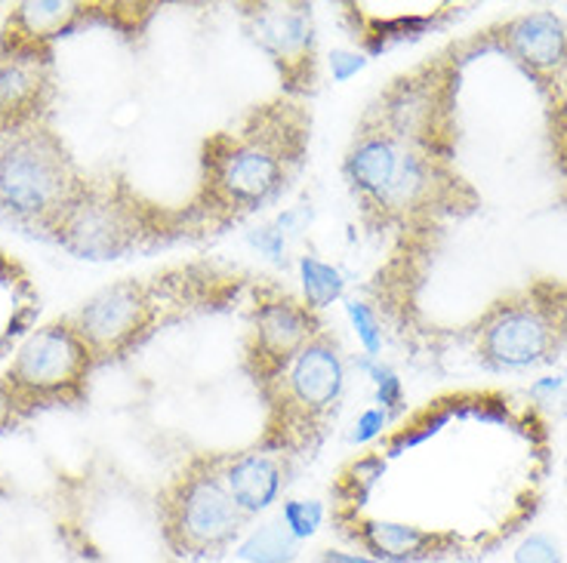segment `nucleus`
<instances>
[{"instance_id":"obj_1","label":"nucleus","mask_w":567,"mask_h":563,"mask_svg":"<svg viewBox=\"0 0 567 563\" xmlns=\"http://www.w3.org/2000/svg\"><path fill=\"white\" fill-rule=\"evenodd\" d=\"M309 139L306 102L284 93L254 105L235 127L213 133L200 152V183L185 207V226L228 228L271 207L299 176Z\"/></svg>"},{"instance_id":"obj_2","label":"nucleus","mask_w":567,"mask_h":563,"mask_svg":"<svg viewBox=\"0 0 567 563\" xmlns=\"http://www.w3.org/2000/svg\"><path fill=\"white\" fill-rule=\"evenodd\" d=\"M342 176L364 226L377 231L432 222L441 212L460 210L463 195L472 198L451 157L420 152L368 124L354 127Z\"/></svg>"},{"instance_id":"obj_3","label":"nucleus","mask_w":567,"mask_h":563,"mask_svg":"<svg viewBox=\"0 0 567 563\" xmlns=\"http://www.w3.org/2000/svg\"><path fill=\"white\" fill-rule=\"evenodd\" d=\"M259 395L269 404V423L256 447L281 456L312 450L324 437L327 425L337 416L346 395V361L340 342L324 330Z\"/></svg>"},{"instance_id":"obj_4","label":"nucleus","mask_w":567,"mask_h":563,"mask_svg":"<svg viewBox=\"0 0 567 563\" xmlns=\"http://www.w3.org/2000/svg\"><path fill=\"white\" fill-rule=\"evenodd\" d=\"M84 183V173L50 121L0 136L3 219L50 234Z\"/></svg>"},{"instance_id":"obj_5","label":"nucleus","mask_w":567,"mask_h":563,"mask_svg":"<svg viewBox=\"0 0 567 563\" xmlns=\"http://www.w3.org/2000/svg\"><path fill=\"white\" fill-rule=\"evenodd\" d=\"M157 521L176 557H216L250 523L228 493L219 456H198L157 496Z\"/></svg>"},{"instance_id":"obj_6","label":"nucleus","mask_w":567,"mask_h":563,"mask_svg":"<svg viewBox=\"0 0 567 563\" xmlns=\"http://www.w3.org/2000/svg\"><path fill=\"white\" fill-rule=\"evenodd\" d=\"M100 366L96 354L65 317L38 326L3 369L0 385L13 397L19 416L47 407H74L86 397L90 376Z\"/></svg>"},{"instance_id":"obj_7","label":"nucleus","mask_w":567,"mask_h":563,"mask_svg":"<svg viewBox=\"0 0 567 563\" xmlns=\"http://www.w3.org/2000/svg\"><path fill=\"white\" fill-rule=\"evenodd\" d=\"M155 234H161V212L112 179H86L50 231L62 250L93 262L121 259Z\"/></svg>"},{"instance_id":"obj_8","label":"nucleus","mask_w":567,"mask_h":563,"mask_svg":"<svg viewBox=\"0 0 567 563\" xmlns=\"http://www.w3.org/2000/svg\"><path fill=\"white\" fill-rule=\"evenodd\" d=\"M361 124L413 145L429 155L451 157L454 148V65L429 62L401 74L370 105Z\"/></svg>"},{"instance_id":"obj_9","label":"nucleus","mask_w":567,"mask_h":563,"mask_svg":"<svg viewBox=\"0 0 567 563\" xmlns=\"http://www.w3.org/2000/svg\"><path fill=\"white\" fill-rule=\"evenodd\" d=\"M567 345V309L555 296L527 293L499 302L475 330V348L487 366L525 369Z\"/></svg>"},{"instance_id":"obj_10","label":"nucleus","mask_w":567,"mask_h":563,"mask_svg":"<svg viewBox=\"0 0 567 563\" xmlns=\"http://www.w3.org/2000/svg\"><path fill=\"white\" fill-rule=\"evenodd\" d=\"M244 31L278 69L284 96L302 100L318 90V34L309 3H247Z\"/></svg>"},{"instance_id":"obj_11","label":"nucleus","mask_w":567,"mask_h":563,"mask_svg":"<svg viewBox=\"0 0 567 563\" xmlns=\"http://www.w3.org/2000/svg\"><path fill=\"white\" fill-rule=\"evenodd\" d=\"M71 330L84 338L96 361L133 352L152 333L157 321V302L152 290L136 278H124L96 290L69 314H62Z\"/></svg>"},{"instance_id":"obj_12","label":"nucleus","mask_w":567,"mask_h":563,"mask_svg":"<svg viewBox=\"0 0 567 563\" xmlns=\"http://www.w3.org/2000/svg\"><path fill=\"white\" fill-rule=\"evenodd\" d=\"M324 333L318 311L290 296L262 299L247 336V373L262 392L312 338Z\"/></svg>"},{"instance_id":"obj_13","label":"nucleus","mask_w":567,"mask_h":563,"mask_svg":"<svg viewBox=\"0 0 567 563\" xmlns=\"http://www.w3.org/2000/svg\"><path fill=\"white\" fill-rule=\"evenodd\" d=\"M56 96L53 46L0 41V136L47 124Z\"/></svg>"},{"instance_id":"obj_14","label":"nucleus","mask_w":567,"mask_h":563,"mask_svg":"<svg viewBox=\"0 0 567 563\" xmlns=\"http://www.w3.org/2000/svg\"><path fill=\"white\" fill-rule=\"evenodd\" d=\"M496 43L537 81L549 96L567 86V25L555 13L537 10L496 29Z\"/></svg>"},{"instance_id":"obj_15","label":"nucleus","mask_w":567,"mask_h":563,"mask_svg":"<svg viewBox=\"0 0 567 563\" xmlns=\"http://www.w3.org/2000/svg\"><path fill=\"white\" fill-rule=\"evenodd\" d=\"M342 533L361 545L368 557L377 563H425L454 554L456 539L447 533H432L423 526L395 521H358L349 514H340Z\"/></svg>"},{"instance_id":"obj_16","label":"nucleus","mask_w":567,"mask_h":563,"mask_svg":"<svg viewBox=\"0 0 567 563\" xmlns=\"http://www.w3.org/2000/svg\"><path fill=\"white\" fill-rule=\"evenodd\" d=\"M287 468H290V456L259 450V447L219 456V471H223L228 493L250 521L281 499L287 487Z\"/></svg>"},{"instance_id":"obj_17","label":"nucleus","mask_w":567,"mask_h":563,"mask_svg":"<svg viewBox=\"0 0 567 563\" xmlns=\"http://www.w3.org/2000/svg\"><path fill=\"white\" fill-rule=\"evenodd\" d=\"M86 3L78 0H25L16 3L7 25L0 31V41L29 43V46H53V43L78 29L86 15Z\"/></svg>"},{"instance_id":"obj_18","label":"nucleus","mask_w":567,"mask_h":563,"mask_svg":"<svg viewBox=\"0 0 567 563\" xmlns=\"http://www.w3.org/2000/svg\"><path fill=\"white\" fill-rule=\"evenodd\" d=\"M299 545H302V542L284 526V521H275L266 523V526H259V530L244 542L238 554L250 563H290L297 561Z\"/></svg>"},{"instance_id":"obj_19","label":"nucleus","mask_w":567,"mask_h":563,"mask_svg":"<svg viewBox=\"0 0 567 563\" xmlns=\"http://www.w3.org/2000/svg\"><path fill=\"white\" fill-rule=\"evenodd\" d=\"M302 278H306V305H312L315 311L327 305L330 299L340 296L342 281L340 274L330 265H321L315 259H306L302 262Z\"/></svg>"},{"instance_id":"obj_20","label":"nucleus","mask_w":567,"mask_h":563,"mask_svg":"<svg viewBox=\"0 0 567 563\" xmlns=\"http://www.w3.org/2000/svg\"><path fill=\"white\" fill-rule=\"evenodd\" d=\"M281 521L302 542V539L318 533V526L324 521V508L318 505V502H287Z\"/></svg>"},{"instance_id":"obj_21","label":"nucleus","mask_w":567,"mask_h":563,"mask_svg":"<svg viewBox=\"0 0 567 563\" xmlns=\"http://www.w3.org/2000/svg\"><path fill=\"white\" fill-rule=\"evenodd\" d=\"M549 136H553L555 164L567 179V86L553 96V112H549Z\"/></svg>"},{"instance_id":"obj_22","label":"nucleus","mask_w":567,"mask_h":563,"mask_svg":"<svg viewBox=\"0 0 567 563\" xmlns=\"http://www.w3.org/2000/svg\"><path fill=\"white\" fill-rule=\"evenodd\" d=\"M515 563H561V549L549 535H530L515 551Z\"/></svg>"},{"instance_id":"obj_23","label":"nucleus","mask_w":567,"mask_h":563,"mask_svg":"<svg viewBox=\"0 0 567 563\" xmlns=\"http://www.w3.org/2000/svg\"><path fill=\"white\" fill-rule=\"evenodd\" d=\"M19 419H22V416H19V409H16L13 397L7 395V388L0 385V435H3L10 425L19 423Z\"/></svg>"},{"instance_id":"obj_24","label":"nucleus","mask_w":567,"mask_h":563,"mask_svg":"<svg viewBox=\"0 0 567 563\" xmlns=\"http://www.w3.org/2000/svg\"><path fill=\"white\" fill-rule=\"evenodd\" d=\"M352 317L354 324H361V336H364V342H368V348H377V330H373V317H370L368 311L361 309V305H352Z\"/></svg>"},{"instance_id":"obj_25","label":"nucleus","mask_w":567,"mask_h":563,"mask_svg":"<svg viewBox=\"0 0 567 563\" xmlns=\"http://www.w3.org/2000/svg\"><path fill=\"white\" fill-rule=\"evenodd\" d=\"M318 563H377L368 554H349V551H321Z\"/></svg>"}]
</instances>
